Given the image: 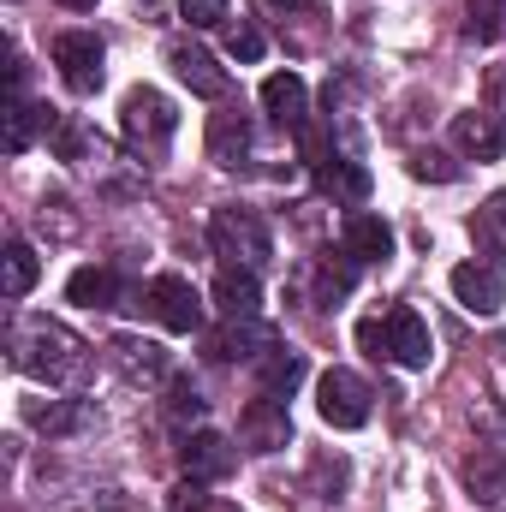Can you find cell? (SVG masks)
<instances>
[{
	"mask_svg": "<svg viewBox=\"0 0 506 512\" xmlns=\"http://www.w3.org/2000/svg\"><path fill=\"white\" fill-rule=\"evenodd\" d=\"M447 137H453V149H459L465 161H501V149H506V126L495 114H477V108L453 114Z\"/></svg>",
	"mask_w": 506,
	"mask_h": 512,
	"instance_id": "16",
	"label": "cell"
},
{
	"mask_svg": "<svg viewBox=\"0 0 506 512\" xmlns=\"http://www.w3.org/2000/svg\"><path fill=\"white\" fill-rule=\"evenodd\" d=\"M54 66H60L72 96H96L108 84V48H102L96 30H60L54 36Z\"/></svg>",
	"mask_w": 506,
	"mask_h": 512,
	"instance_id": "6",
	"label": "cell"
},
{
	"mask_svg": "<svg viewBox=\"0 0 506 512\" xmlns=\"http://www.w3.org/2000/svg\"><path fill=\"white\" fill-rule=\"evenodd\" d=\"M120 131H126L131 155L149 167V161L167 155V143L179 131V114H173V102L155 84H137V90H126V102H120Z\"/></svg>",
	"mask_w": 506,
	"mask_h": 512,
	"instance_id": "3",
	"label": "cell"
},
{
	"mask_svg": "<svg viewBox=\"0 0 506 512\" xmlns=\"http://www.w3.org/2000/svg\"><path fill=\"white\" fill-rule=\"evenodd\" d=\"M209 161L227 167V173H251L256 167V120L245 108L209 114Z\"/></svg>",
	"mask_w": 506,
	"mask_h": 512,
	"instance_id": "7",
	"label": "cell"
},
{
	"mask_svg": "<svg viewBox=\"0 0 506 512\" xmlns=\"http://www.w3.org/2000/svg\"><path fill=\"white\" fill-rule=\"evenodd\" d=\"M149 310L167 334H203V298L185 274H155L149 280Z\"/></svg>",
	"mask_w": 506,
	"mask_h": 512,
	"instance_id": "8",
	"label": "cell"
},
{
	"mask_svg": "<svg viewBox=\"0 0 506 512\" xmlns=\"http://www.w3.org/2000/svg\"><path fill=\"white\" fill-rule=\"evenodd\" d=\"M316 411L328 429H364L376 411V393L358 370H322L316 376Z\"/></svg>",
	"mask_w": 506,
	"mask_h": 512,
	"instance_id": "5",
	"label": "cell"
},
{
	"mask_svg": "<svg viewBox=\"0 0 506 512\" xmlns=\"http://www.w3.org/2000/svg\"><path fill=\"white\" fill-rule=\"evenodd\" d=\"M489 114H495V120H506V66H495V72H489Z\"/></svg>",
	"mask_w": 506,
	"mask_h": 512,
	"instance_id": "32",
	"label": "cell"
},
{
	"mask_svg": "<svg viewBox=\"0 0 506 512\" xmlns=\"http://www.w3.org/2000/svg\"><path fill=\"white\" fill-rule=\"evenodd\" d=\"M179 459H185V477H197V483H221V477L239 465V447H233L227 435H215V429H191L185 447H179Z\"/></svg>",
	"mask_w": 506,
	"mask_h": 512,
	"instance_id": "13",
	"label": "cell"
},
{
	"mask_svg": "<svg viewBox=\"0 0 506 512\" xmlns=\"http://www.w3.org/2000/svg\"><path fill=\"white\" fill-rule=\"evenodd\" d=\"M66 12H96V0H60Z\"/></svg>",
	"mask_w": 506,
	"mask_h": 512,
	"instance_id": "33",
	"label": "cell"
},
{
	"mask_svg": "<svg viewBox=\"0 0 506 512\" xmlns=\"http://www.w3.org/2000/svg\"><path fill=\"white\" fill-rule=\"evenodd\" d=\"M506 0H465V36L471 42H501Z\"/></svg>",
	"mask_w": 506,
	"mask_h": 512,
	"instance_id": "27",
	"label": "cell"
},
{
	"mask_svg": "<svg viewBox=\"0 0 506 512\" xmlns=\"http://www.w3.org/2000/svg\"><path fill=\"white\" fill-rule=\"evenodd\" d=\"M215 304H221V316H262V286H256L251 268H227V262H221V274H215Z\"/></svg>",
	"mask_w": 506,
	"mask_h": 512,
	"instance_id": "21",
	"label": "cell"
},
{
	"mask_svg": "<svg viewBox=\"0 0 506 512\" xmlns=\"http://www.w3.org/2000/svg\"><path fill=\"white\" fill-rule=\"evenodd\" d=\"M108 358H114V370H120L131 387H167L173 382L167 352H161L155 340H143V334H120V340L108 346Z\"/></svg>",
	"mask_w": 506,
	"mask_h": 512,
	"instance_id": "10",
	"label": "cell"
},
{
	"mask_svg": "<svg viewBox=\"0 0 506 512\" xmlns=\"http://www.w3.org/2000/svg\"><path fill=\"white\" fill-rule=\"evenodd\" d=\"M96 411L84 399H24V423L42 429V435H78Z\"/></svg>",
	"mask_w": 506,
	"mask_h": 512,
	"instance_id": "18",
	"label": "cell"
},
{
	"mask_svg": "<svg viewBox=\"0 0 506 512\" xmlns=\"http://www.w3.org/2000/svg\"><path fill=\"white\" fill-rule=\"evenodd\" d=\"M268 346H280V340L262 328V316H227L209 334V358H221V364H256Z\"/></svg>",
	"mask_w": 506,
	"mask_h": 512,
	"instance_id": "12",
	"label": "cell"
},
{
	"mask_svg": "<svg viewBox=\"0 0 506 512\" xmlns=\"http://www.w3.org/2000/svg\"><path fill=\"white\" fill-rule=\"evenodd\" d=\"M209 245H215V256H221L227 268L262 274V268L274 262V239H268L262 215H256V209H239V203H221V209L209 215Z\"/></svg>",
	"mask_w": 506,
	"mask_h": 512,
	"instance_id": "4",
	"label": "cell"
},
{
	"mask_svg": "<svg viewBox=\"0 0 506 512\" xmlns=\"http://www.w3.org/2000/svg\"><path fill=\"white\" fill-rule=\"evenodd\" d=\"M167 417H173V423H197V429H203V417H209L203 387L185 382V376H173V382H167Z\"/></svg>",
	"mask_w": 506,
	"mask_h": 512,
	"instance_id": "26",
	"label": "cell"
},
{
	"mask_svg": "<svg viewBox=\"0 0 506 512\" xmlns=\"http://www.w3.org/2000/svg\"><path fill=\"white\" fill-rule=\"evenodd\" d=\"M239 441H245V453H280V447H292V411H286V399L256 393L251 405L239 411Z\"/></svg>",
	"mask_w": 506,
	"mask_h": 512,
	"instance_id": "9",
	"label": "cell"
},
{
	"mask_svg": "<svg viewBox=\"0 0 506 512\" xmlns=\"http://www.w3.org/2000/svg\"><path fill=\"white\" fill-rule=\"evenodd\" d=\"M262 114L280 131H310V90H304V78L298 72H274L262 84Z\"/></svg>",
	"mask_w": 506,
	"mask_h": 512,
	"instance_id": "15",
	"label": "cell"
},
{
	"mask_svg": "<svg viewBox=\"0 0 506 512\" xmlns=\"http://www.w3.org/2000/svg\"><path fill=\"white\" fill-rule=\"evenodd\" d=\"M167 501H173V512H239L233 501L209 495V483H197V477H185V483H179V489H173Z\"/></svg>",
	"mask_w": 506,
	"mask_h": 512,
	"instance_id": "28",
	"label": "cell"
},
{
	"mask_svg": "<svg viewBox=\"0 0 506 512\" xmlns=\"http://www.w3.org/2000/svg\"><path fill=\"white\" fill-rule=\"evenodd\" d=\"M66 298H72V304H84V310H131V298H137V292H131L114 268H102V262H96V268H78V274L66 280Z\"/></svg>",
	"mask_w": 506,
	"mask_h": 512,
	"instance_id": "17",
	"label": "cell"
},
{
	"mask_svg": "<svg viewBox=\"0 0 506 512\" xmlns=\"http://www.w3.org/2000/svg\"><path fill=\"white\" fill-rule=\"evenodd\" d=\"M48 114L54 108H36L30 96H6V114H0V143H6V155H24L30 149V137H36V126H48Z\"/></svg>",
	"mask_w": 506,
	"mask_h": 512,
	"instance_id": "23",
	"label": "cell"
},
{
	"mask_svg": "<svg viewBox=\"0 0 506 512\" xmlns=\"http://www.w3.org/2000/svg\"><path fill=\"white\" fill-rule=\"evenodd\" d=\"M358 340H364V352H370V358H387V364H399V370H429V358H435L429 322H423L411 304L387 310L381 322H364V328H358Z\"/></svg>",
	"mask_w": 506,
	"mask_h": 512,
	"instance_id": "2",
	"label": "cell"
},
{
	"mask_svg": "<svg viewBox=\"0 0 506 512\" xmlns=\"http://www.w3.org/2000/svg\"><path fill=\"white\" fill-rule=\"evenodd\" d=\"M411 173H417V179H435V185L459 179V167H453V161H447L441 149H417V155H411Z\"/></svg>",
	"mask_w": 506,
	"mask_h": 512,
	"instance_id": "31",
	"label": "cell"
},
{
	"mask_svg": "<svg viewBox=\"0 0 506 512\" xmlns=\"http://www.w3.org/2000/svg\"><path fill=\"white\" fill-rule=\"evenodd\" d=\"M251 370H256V387H262V393L292 399V387L304 382V352H292V346H268Z\"/></svg>",
	"mask_w": 506,
	"mask_h": 512,
	"instance_id": "20",
	"label": "cell"
},
{
	"mask_svg": "<svg viewBox=\"0 0 506 512\" xmlns=\"http://www.w3.org/2000/svg\"><path fill=\"white\" fill-rule=\"evenodd\" d=\"M346 256L352 262H387L393 256V227L381 215H352L346 221Z\"/></svg>",
	"mask_w": 506,
	"mask_h": 512,
	"instance_id": "22",
	"label": "cell"
},
{
	"mask_svg": "<svg viewBox=\"0 0 506 512\" xmlns=\"http://www.w3.org/2000/svg\"><path fill=\"white\" fill-rule=\"evenodd\" d=\"M471 239H477V251L489 256L495 268H506V191H495V197L471 215Z\"/></svg>",
	"mask_w": 506,
	"mask_h": 512,
	"instance_id": "24",
	"label": "cell"
},
{
	"mask_svg": "<svg viewBox=\"0 0 506 512\" xmlns=\"http://www.w3.org/2000/svg\"><path fill=\"white\" fill-rule=\"evenodd\" d=\"M262 48H268V42H262V30H256L251 18L227 24V54H233V60H245V66H256V60H262Z\"/></svg>",
	"mask_w": 506,
	"mask_h": 512,
	"instance_id": "30",
	"label": "cell"
},
{
	"mask_svg": "<svg viewBox=\"0 0 506 512\" xmlns=\"http://www.w3.org/2000/svg\"><path fill=\"white\" fill-rule=\"evenodd\" d=\"M173 72H179V84L191 90V96H203V102H221L227 90H233V78H227V66L209 54V48H197V42H173Z\"/></svg>",
	"mask_w": 506,
	"mask_h": 512,
	"instance_id": "11",
	"label": "cell"
},
{
	"mask_svg": "<svg viewBox=\"0 0 506 512\" xmlns=\"http://www.w3.org/2000/svg\"><path fill=\"white\" fill-rule=\"evenodd\" d=\"M453 298L471 310V316H495L506 304V280L495 262H459L453 268Z\"/></svg>",
	"mask_w": 506,
	"mask_h": 512,
	"instance_id": "14",
	"label": "cell"
},
{
	"mask_svg": "<svg viewBox=\"0 0 506 512\" xmlns=\"http://www.w3.org/2000/svg\"><path fill=\"white\" fill-rule=\"evenodd\" d=\"M6 352H12L18 376H30L42 387H72L90 370V346L54 316H12L6 322Z\"/></svg>",
	"mask_w": 506,
	"mask_h": 512,
	"instance_id": "1",
	"label": "cell"
},
{
	"mask_svg": "<svg viewBox=\"0 0 506 512\" xmlns=\"http://www.w3.org/2000/svg\"><path fill=\"white\" fill-rule=\"evenodd\" d=\"M179 18H185L191 30H227L233 0H179Z\"/></svg>",
	"mask_w": 506,
	"mask_h": 512,
	"instance_id": "29",
	"label": "cell"
},
{
	"mask_svg": "<svg viewBox=\"0 0 506 512\" xmlns=\"http://www.w3.org/2000/svg\"><path fill=\"white\" fill-rule=\"evenodd\" d=\"M465 489H471V501L501 507V501H506V459H501V447H477V453L465 459Z\"/></svg>",
	"mask_w": 506,
	"mask_h": 512,
	"instance_id": "19",
	"label": "cell"
},
{
	"mask_svg": "<svg viewBox=\"0 0 506 512\" xmlns=\"http://www.w3.org/2000/svg\"><path fill=\"white\" fill-rule=\"evenodd\" d=\"M36 274H42L36 251H30L24 239H6V298H12V304H18V298H30Z\"/></svg>",
	"mask_w": 506,
	"mask_h": 512,
	"instance_id": "25",
	"label": "cell"
}]
</instances>
